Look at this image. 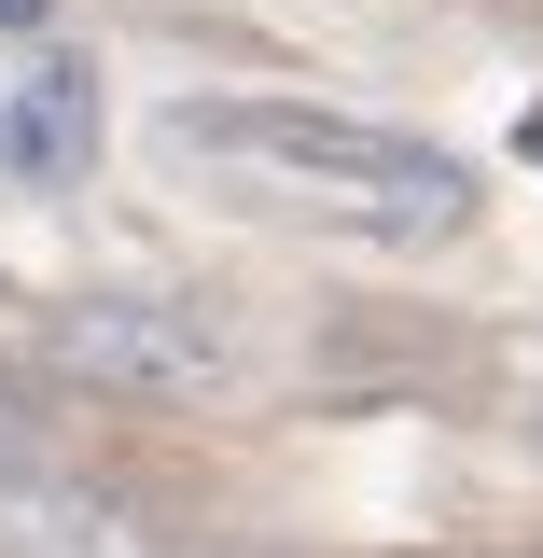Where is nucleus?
Returning <instances> with one entry per match:
<instances>
[{"mask_svg": "<svg viewBox=\"0 0 543 558\" xmlns=\"http://www.w3.org/2000/svg\"><path fill=\"white\" fill-rule=\"evenodd\" d=\"M57 377L112 391V405H223V391H237V349L209 336L196 307L84 293V307H57Z\"/></svg>", "mask_w": 543, "mask_h": 558, "instance_id": "f03ea898", "label": "nucleus"}, {"mask_svg": "<svg viewBox=\"0 0 543 558\" xmlns=\"http://www.w3.org/2000/svg\"><path fill=\"white\" fill-rule=\"evenodd\" d=\"M516 433H530V447H543V363H530V391H516Z\"/></svg>", "mask_w": 543, "mask_h": 558, "instance_id": "423d86ee", "label": "nucleus"}, {"mask_svg": "<svg viewBox=\"0 0 543 558\" xmlns=\"http://www.w3.org/2000/svg\"><path fill=\"white\" fill-rule=\"evenodd\" d=\"M168 154L209 168L223 196L279 209V223H321V238H377V252H432L474 223V168L446 140H405L377 112H321V98H182Z\"/></svg>", "mask_w": 543, "mask_h": 558, "instance_id": "f257e3e1", "label": "nucleus"}, {"mask_svg": "<svg viewBox=\"0 0 543 558\" xmlns=\"http://www.w3.org/2000/svg\"><path fill=\"white\" fill-rule=\"evenodd\" d=\"M516 154H530V168H543V112H530V126H516Z\"/></svg>", "mask_w": 543, "mask_h": 558, "instance_id": "0eeeda50", "label": "nucleus"}, {"mask_svg": "<svg viewBox=\"0 0 543 558\" xmlns=\"http://www.w3.org/2000/svg\"><path fill=\"white\" fill-rule=\"evenodd\" d=\"M57 28V0H0V43H42Z\"/></svg>", "mask_w": 543, "mask_h": 558, "instance_id": "39448f33", "label": "nucleus"}, {"mask_svg": "<svg viewBox=\"0 0 543 558\" xmlns=\"http://www.w3.org/2000/svg\"><path fill=\"white\" fill-rule=\"evenodd\" d=\"M28 475H42V418L0 391V488H28Z\"/></svg>", "mask_w": 543, "mask_h": 558, "instance_id": "20e7f679", "label": "nucleus"}, {"mask_svg": "<svg viewBox=\"0 0 543 558\" xmlns=\"http://www.w3.org/2000/svg\"><path fill=\"white\" fill-rule=\"evenodd\" d=\"M98 154V70L42 57L28 84H0V182H70Z\"/></svg>", "mask_w": 543, "mask_h": 558, "instance_id": "7ed1b4c3", "label": "nucleus"}]
</instances>
